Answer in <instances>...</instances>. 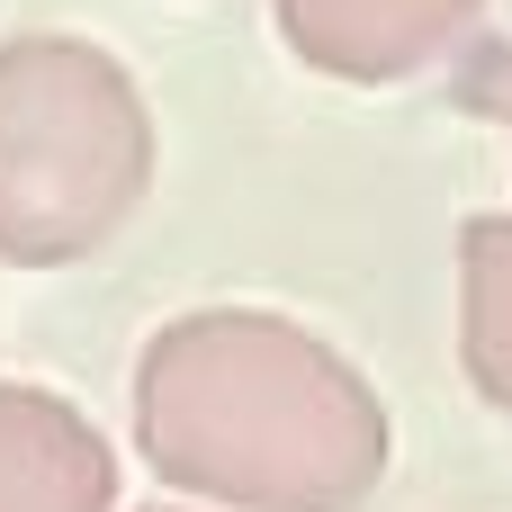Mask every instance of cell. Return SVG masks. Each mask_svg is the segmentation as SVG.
<instances>
[{"instance_id":"cell-5","label":"cell","mask_w":512,"mask_h":512,"mask_svg":"<svg viewBox=\"0 0 512 512\" xmlns=\"http://www.w3.org/2000/svg\"><path fill=\"white\" fill-rule=\"evenodd\" d=\"M459 360L477 396L512 414V216L459 225Z\"/></svg>"},{"instance_id":"cell-3","label":"cell","mask_w":512,"mask_h":512,"mask_svg":"<svg viewBox=\"0 0 512 512\" xmlns=\"http://www.w3.org/2000/svg\"><path fill=\"white\" fill-rule=\"evenodd\" d=\"M270 9H279V36L306 72L360 81V90L414 81L486 18V0H270Z\"/></svg>"},{"instance_id":"cell-4","label":"cell","mask_w":512,"mask_h":512,"mask_svg":"<svg viewBox=\"0 0 512 512\" xmlns=\"http://www.w3.org/2000/svg\"><path fill=\"white\" fill-rule=\"evenodd\" d=\"M0 512H117V450L99 423L27 378H0Z\"/></svg>"},{"instance_id":"cell-2","label":"cell","mask_w":512,"mask_h":512,"mask_svg":"<svg viewBox=\"0 0 512 512\" xmlns=\"http://www.w3.org/2000/svg\"><path fill=\"white\" fill-rule=\"evenodd\" d=\"M153 189V108L135 72L63 27L0 45V261H90Z\"/></svg>"},{"instance_id":"cell-1","label":"cell","mask_w":512,"mask_h":512,"mask_svg":"<svg viewBox=\"0 0 512 512\" xmlns=\"http://www.w3.org/2000/svg\"><path fill=\"white\" fill-rule=\"evenodd\" d=\"M135 450L207 512H360L396 432L324 333L270 306H198L135 360Z\"/></svg>"},{"instance_id":"cell-6","label":"cell","mask_w":512,"mask_h":512,"mask_svg":"<svg viewBox=\"0 0 512 512\" xmlns=\"http://www.w3.org/2000/svg\"><path fill=\"white\" fill-rule=\"evenodd\" d=\"M153 512H189V504H153Z\"/></svg>"}]
</instances>
